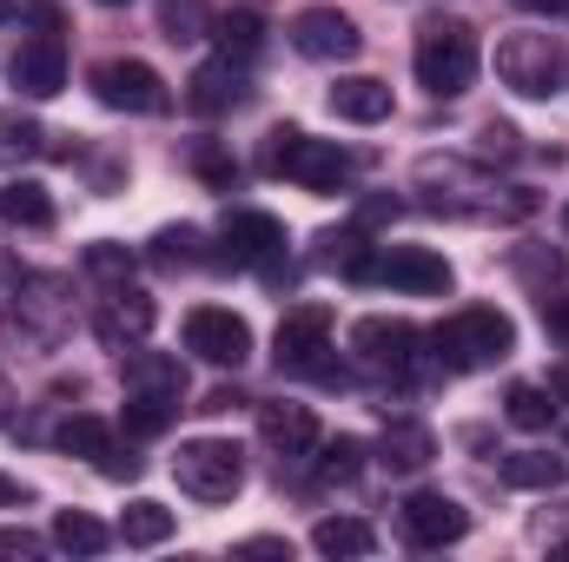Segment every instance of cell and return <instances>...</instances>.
<instances>
[{"instance_id":"15","label":"cell","mask_w":569,"mask_h":562,"mask_svg":"<svg viewBox=\"0 0 569 562\" xmlns=\"http://www.w3.org/2000/svg\"><path fill=\"white\" fill-rule=\"evenodd\" d=\"M259 436L279 456H305L318 443V418H311V404H266L259 411Z\"/></svg>"},{"instance_id":"44","label":"cell","mask_w":569,"mask_h":562,"mask_svg":"<svg viewBox=\"0 0 569 562\" xmlns=\"http://www.w3.org/2000/svg\"><path fill=\"white\" fill-rule=\"evenodd\" d=\"M7 13H13V0H0V20H7Z\"/></svg>"},{"instance_id":"23","label":"cell","mask_w":569,"mask_h":562,"mask_svg":"<svg viewBox=\"0 0 569 562\" xmlns=\"http://www.w3.org/2000/svg\"><path fill=\"white\" fill-rule=\"evenodd\" d=\"M166 536H172V510H166V503H152V496L127 503V516H120V543H127V550H152V543H166Z\"/></svg>"},{"instance_id":"27","label":"cell","mask_w":569,"mask_h":562,"mask_svg":"<svg viewBox=\"0 0 569 562\" xmlns=\"http://www.w3.org/2000/svg\"><path fill=\"white\" fill-rule=\"evenodd\" d=\"M430 450H437V436H430L425 423H391L385 430V463L391 470H425Z\"/></svg>"},{"instance_id":"9","label":"cell","mask_w":569,"mask_h":562,"mask_svg":"<svg viewBox=\"0 0 569 562\" xmlns=\"http://www.w3.org/2000/svg\"><path fill=\"white\" fill-rule=\"evenodd\" d=\"M371 279L398 284V291H418V298H443V291H450V265H443V252H430V245H391V252L371 265Z\"/></svg>"},{"instance_id":"38","label":"cell","mask_w":569,"mask_h":562,"mask_svg":"<svg viewBox=\"0 0 569 562\" xmlns=\"http://www.w3.org/2000/svg\"><path fill=\"white\" fill-rule=\"evenodd\" d=\"M483 152H503V159H510V152H517V133H510V127H483Z\"/></svg>"},{"instance_id":"12","label":"cell","mask_w":569,"mask_h":562,"mask_svg":"<svg viewBox=\"0 0 569 562\" xmlns=\"http://www.w3.org/2000/svg\"><path fill=\"white\" fill-rule=\"evenodd\" d=\"M13 87H20L27 100H53V93L67 87V53H60V40H53V33L27 40V47L13 53Z\"/></svg>"},{"instance_id":"7","label":"cell","mask_w":569,"mask_h":562,"mask_svg":"<svg viewBox=\"0 0 569 562\" xmlns=\"http://www.w3.org/2000/svg\"><path fill=\"white\" fill-rule=\"evenodd\" d=\"M186 351H199L206 364H246L252 358V324L239 318V311H219V304H199L192 318H186Z\"/></svg>"},{"instance_id":"13","label":"cell","mask_w":569,"mask_h":562,"mask_svg":"<svg viewBox=\"0 0 569 562\" xmlns=\"http://www.w3.org/2000/svg\"><path fill=\"white\" fill-rule=\"evenodd\" d=\"M351 344H358L365 364H378V371H405L411 351H418V331H411L405 318H365V324L351 331Z\"/></svg>"},{"instance_id":"17","label":"cell","mask_w":569,"mask_h":562,"mask_svg":"<svg viewBox=\"0 0 569 562\" xmlns=\"http://www.w3.org/2000/svg\"><path fill=\"white\" fill-rule=\"evenodd\" d=\"M239 93H246V73H239V60H206L199 73H192V113H226V107H239Z\"/></svg>"},{"instance_id":"10","label":"cell","mask_w":569,"mask_h":562,"mask_svg":"<svg viewBox=\"0 0 569 562\" xmlns=\"http://www.w3.org/2000/svg\"><path fill=\"white\" fill-rule=\"evenodd\" d=\"M398 516H405V536L425 543V550H443V543H457V536L470 530V510L450 503V496H437V490H418Z\"/></svg>"},{"instance_id":"35","label":"cell","mask_w":569,"mask_h":562,"mask_svg":"<svg viewBox=\"0 0 569 562\" xmlns=\"http://www.w3.org/2000/svg\"><path fill=\"white\" fill-rule=\"evenodd\" d=\"M199 172H206V179H219V185L232 179V165H226V152H212V145H199Z\"/></svg>"},{"instance_id":"25","label":"cell","mask_w":569,"mask_h":562,"mask_svg":"<svg viewBox=\"0 0 569 562\" xmlns=\"http://www.w3.org/2000/svg\"><path fill=\"white\" fill-rule=\"evenodd\" d=\"M60 450H67V456H87V463L100 470V463L113 456V430H107V418H87V411H80V418L60 423Z\"/></svg>"},{"instance_id":"29","label":"cell","mask_w":569,"mask_h":562,"mask_svg":"<svg viewBox=\"0 0 569 562\" xmlns=\"http://www.w3.org/2000/svg\"><path fill=\"white\" fill-rule=\"evenodd\" d=\"M172 404L179 398H146V391H127V430L133 436H159L172 423Z\"/></svg>"},{"instance_id":"34","label":"cell","mask_w":569,"mask_h":562,"mask_svg":"<svg viewBox=\"0 0 569 562\" xmlns=\"http://www.w3.org/2000/svg\"><path fill=\"white\" fill-rule=\"evenodd\" d=\"M0 556H40V536H27V530H0Z\"/></svg>"},{"instance_id":"28","label":"cell","mask_w":569,"mask_h":562,"mask_svg":"<svg viewBox=\"0 0 569 562\" xmlns=\"http://www.w3.org/2000/svg\"><path fill=\"white\" fill-rule=\"evenodd\" d=\"M503 418L517 423V430H550V391H537V384H517V391L503 398Z\"/></svg>"},{"instance_id":"20","label":"cell","mask_w":569,"mask_h":562,"mask_svg":"<svg viewBox=\"0 0 569 562\" xmlns=\"http://www.w3.org/2000/svg\"><path fill=\"white\" fill-rule=\"evenodd\" d=\"M569 463L563 456H550V450H517V456H503V483L510 490H563Z\"/></svg>"},{"instance_id":"30","label":"cell","mask_w":569,"mask_h":562,"mask_svg":"<svg viewBox=\"0 0 569 562\" xmlns=\"http://www.w3.org/2000/svg\"><path fill=\"white\" fill-rule=\"evenodd\" d=\"M358 463H365V443H358V436H331L325 456H318V476H325V483H351Z\"/></svg>"},{"instance_id":"1","label":"cell","mask_w":569,"mask_h":562,"mask_svg":"<svg viewBox=\"0 0 569 562\" xmlns=\"http://www.w3.org/2000/svg\"><path fill=\"white\" fill-rule=\"evenodd\" d=\"M418 87L437 93V100H457L470 80H477V60H483V47H477V33L463 27V20H425L418 27Z\"/></svg>"},{"instance_id":"5","label":"cell","mask_w":569,"mask_h":562,"mask_svg":"<svg viewBox=\"0 0 569 562\" xmlns=\"http://www.w3.org/2000/svg\"><path fill=\"white\" fill-rule=\"evenodd\" d=\"M557 73H563V60H557V40L550 33H510V40H497V80L510 93L550 100L557 93Z\"/></svg>"},{"instance_id":"24","label":"cell","mask_w":569,"mask_h":562,"mask_svg":"<svg viewBox=\"0 0 569 562\" xmlns=\"http://www.w3.org/2000/svg\"><path fill=\"white\" fill-rule=\"evenodd\" d=\"M53 543L73 550V556H100V550L113 543V530H107L100 516H87V510H60V516H53Z\"/></svg>"},{"instance_id":"21","label":"cell","mask_w":569,"mask_h":562,"mask_svg":"<svg viewBox=\"0 0 569 562\" xmlns=\"http://www.w3.org/2000/svg\"><path fill=\"white\" fill-rule=\"evenodd\" d=\"M371 523H358V516H325L318 530H311V550L318 556H371Z\"/></svg>"},{"instance_id":"36","label":"cell","mask_w":569,"mask_h":562,"mask_svg":"<svg viewBox=\"0 0 569 562\" xmlns=\"http://www.w3.org/2000/svg\"><path fill=\"white\" fill-rule=\"evenodd\" d=\"M239 404H246L239 391H206V404H199V411H206V418H226V411H239Z\"/></svg>"},{"instance_id":"45","label":"cell","mask_w":569,"mask_h":562,"mask_svg":"<svg viewBox=\"0 0 569 562\" xmlns=\"http://www.w3.org/2000/svg\"><path fill=\"white\" fill-rule=\"evenodd\" d=\"M563 225H569V205H563Z\"/></svg>"},{"instance_id":"18","label":"cell","mask_w":569,"mask_h":562,"mask_svg":"<svg viewBox=\"0 0 569 562\" xmlns=\"http://www.w3.org/2000/svg\"><path fill=\"white\" fill-rule=\"evenodd\" d=\"M0 225L47 232V225H53V192H47L40 179H7V185H0Z\"/></svg>"},{"instance_id":"11","label":"cell","mask_w":569,"mask_h":562,"mask_svg":"<svg viewBox=\"0 0 569 562\" xmlns=\"http://www.w3.org/2000/svg\"><path fill=\"white\" fill-rule=\"evenodd\" d=\"M279 364L284 371H305L325 344H331V304H291L279 318Z\"/></svg>"},{"instance_id":"2","label":"cell","mask_w":569,"mask_h":562,"mask_svg":"<svg viewBox=\"0 0 569 562\" xmlns=\"http://www.w3.org/2000/svg\"><path fill=\"white\" fill-rule=\"evenodd\" d=\"M510 351H517V324L497 304H470L437 331V358L450 371H483V364H503Z\"/></svg>"},{"instance_id":"37","label":"cell","mask_w":569,"mask_h":562,"mask_svg":"<svg viewBox=\"0 0 569 562\" xmlns=\"http://www.w3.org/2000/svg\"><path fill=\"white\" fill-rule=\"evenodd\" d=\"M239 556H291V543H279V536H252V543H239Z\"/></svg>"},{"instance_id":"43","label":"cell","mask_w":569,"mask_h":562,"mask_svg":"<svg viewBox=\"0 0 569 562\" xmlns=\"http://www.w3.org/2000/svg\"><path fill=\"white\" fill-rule=\"evenodd\" d=\"M7 404H13V391H7V371H0V423H7Z\"/></svg>"},{"instance_id":"39","label":"cell","mask_w":569,"mask_h":562,"mask_svg":"<svg viewBox=\"0 0 569 562\" xmlns=\"http://www.w3.org/2000/svg\"><path fill=\"white\" fill-rule=\"evenodd\" d=\"M543 324H550V331H563V338H569V298H543Z\"/></svg>"},{"instance_id":"19","label":"cell","mask_w":569,"mask_h":562,"mask_svg":"<svg viewBox=\"0 0 569 562\" xmlns=\"http://www.w3.org/2000/svg\"><path fill=\"white\" fill-rule=\"evenodd\" d=\"M127 391H146V398H179V391H186L179 358H159V351H127Z\"/></svg>"},{"instance_id":"26","label":"cell","mask_w":569,"mask_h":562,"mask_svg":"<svg viewBox=\"0 0 569 562\" xmlns=\"http://www.w3.org/2000/svg\"><path fill=\"white\" fill-rule=\"evenodd\" d=\"M159 33H166L172 47L206 40V33H212V0H159Z\"/></svg>"},{"instance_id":"33","label":"cell","mask_w":569,"mask_h":562,"mask_svg":"<svg viewBox=\"0 0 569 562\" xmlns=\"http://www.w3.org/2000/svg\"><path fill=\"white\" fill-rule=\"evenodd\" d=\"M87 265H93L100 279H127V272H133V259H127V252H113V245H93V252H87Z\"/></svg>"},{"instance_id":"6","label":"cell","mask_w":569,"mask_h":562,"mask_svg":"<svg viewBox=\"0 0 569 562\" xmlns=\"http://www.w3.org/2000/svg\"><path fill=\"white\" fill-rule=\"evenodd\" d=\"M87 80H93L100 107H113V113H166V107H172L166 80H159L146 60H100Z\"/></svg>"},{"instance_id":"16","label":"cell","mask_w":569,"mask_h":562,"mask_svg":"<svg viewBox=\"0 0 569 562\" xmlns=\"http://www.w3.org/2000/svg\"><path fill=\"white\" fill-rule=\"evenodd\" d=\"M331 113L351 120V127H378V120H391V87L371 80V73H351V80L331 87Z\"/></svg>"},{"instance_id":"41","label":"cell","mask_w":569,"mask_h":562,"mask_svg":"<svg viewBox=\"0 0 569 562\" xmlns=\"http://www.w3.org/2000/svg\"><path fill=\"white\" fill-rule=\"evenodd\" d=\"M517 7H523V13H563L569 0H517Z\"/></svg>"},{"instance_id":"40","label":"cell","mask_w":569,"mask_h":562,"mask_svg":"<svg viewBox=\"0 0 569 562\" xmlns=\"http://www.w3.org/2000/svg\"><path fill=\"white\" fill-rule=\"evenodd\" d=\"M550 398H563V404H569V364H557V371H550Z\"/></svg>"},{"instance_id":"31","label":"cell","mask_w":569,"mask_h":562,"mask_svg":"<svg viewBox=\"0 0 569 562\" xmlns=\"http://www.w3.org/2000/svg\"><path fill=\"white\" fill-rule=\"evenodd\" d=\"M47 145V133L33 127V120H20V113H0V159H33Z\"/></svg>"},{"instance_id":"42","label":"cell","mask_w":569,"mask_h":562,"mask_svg":"<svg viewBox=\"0 0 569 562\" xmlns=\"http://www.w3.org/2000/svg\"><path fill=\"white\" fill-rule=\"evenodd\" d=\"M7 503H20V483H13V476H0V510H7Z\"/></svg>"},{"instance_id":"8","label":"cell","mask_w":569,"mask_h":562,"mask_svg":"<svg viewBox=\"0 0 569 562\" xmlns=\"http://www.w3.org/2000/svg\"><path fill=\"white\" fill-rule=\"evenodd\" d=\"M291 47H298L305 60H351V53L365 47V33H358V20L338 13V7H305V13H291Z\"/></svg>"},{"instance_id":"22","label":"cell","mask_w":569,"mask_h":562,"mask_svg":"<svg viewBox=\"0 0 569 562\" xmlns=\"http://www.w3.org/2000/svg\"><path fill=\"white\" fill-rule=\"evenodd\" d=\"M146 331H152V298H140V291H113V304L100 311V338L120 344V338H146Z\"/></svg>"},{"instance_id":"4","label":"cell","mask_w":569,"mask_h":562,"mask_svg":"<svg viewBox=\"0 0 569 562\" xmlns=\"http://www.w3.org/2000/svg\"><path fill=\"white\" fill-rule=\"evenodd\" d=\"M266 165L291 179V185H305V192H338L345 179H351V159L338 152L331 140H311V133H298V127H279L272 145H266Z\"/></svg>"},{"instance_id":"14","label":"cell","mask_w":569,"mask_h":562,"mask_svg":"<svg viewBox=\"0 0 569 562\" xmlns=\"http://www.w3.org/2000/svg\"><path fill=\"white\" fill-rule=\"evenodd\" d=\"M226 252H232L239 265H266V259L284 252V225L272 212H232V219H226Z\"/></svg>"},{"instance_id":"3","label":"cell","mask_w":569,"mask_h":562,"mask_svg":"<svg viewBox=\"0 0 569 562\" xmlns=\"http://www.w3.org/2000/svg\"><path fill=\"white\" fill-rule=\"evenodd\" d=\"M172 476H179V490L199 496V503H232L239 483H246V456H239V443H226V436H186L179 456H172Z\"/></svg>"},{"instance_id":"46","label":"cell","mask_w":569,"mask_h":562,"mask_svg":"<svg viewBox=\"0 0 569 562\" xmlns=\"http://www.w3.org/2000/svg\"><path fill=\"white\" fill-rule=\"evenodd\" d=\"M107 7H120V0H107Z\"/></svg>"},{"instance_id":"32","label":"cell","mask_w":569,"mask_h":562,"mask_svg":"<svg viewBox=\"0 0 569 562\" xmlns=\"http://www.w3.org/2000/svg\"><path fill=\"white\" fill-rule=\"evenodd\" d=\"M219 47H226V60H252V53H259V20H252V13L219 20Z\"/></svg>"}]
</instances>
